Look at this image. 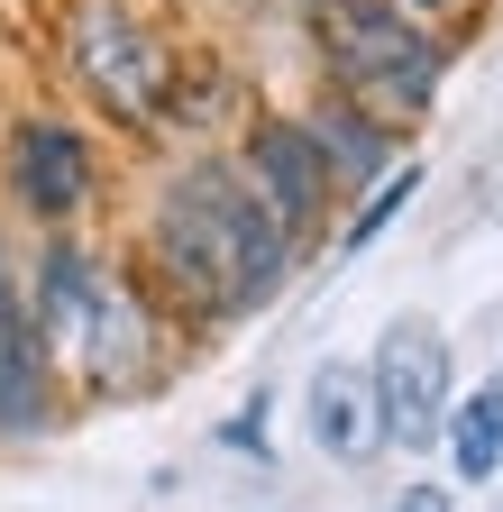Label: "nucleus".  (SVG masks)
<instances>
[{"label":"nucleus","instance_id":"1","mask_svg":"<svg viewBox=\"0 0 503 512\" xmlns=\"http://www.w3.org/2000/svg\"><path fill=\"white\" fill-rule=\"evenodd\" d=\"M156 266L193 311H257L293 266V238L238 165H193L156 202Z\"/></svg>","mask_w":503,"mask_h":512},{"label":"nucleus","instance_id":"2","mask_svg":"<svg viewBox=\"0 0 503 512\" xmlns=\"http://www.w3.org/2000/svg\"><path fill=\"white\" fill-rule=\"evenodd\" d=\"M37 339L65 357L92 394H129L156 366V320L92 247H46L37 266Z\"/></svg>","mask_w":503,"mask_h":512},{"label":"nucleus","instance_id":"3","mask_svg":"<svg viewBox=\"0 0 503 512\" xmlns=\"http://www.w3.org/2000/svg\"><path fill=\"white\" fill-rule=\"evenodd\" d=\"M321 55L366 119H412L439 92V37H421L394 0H321Z\"/></svg>","mask_w":503,"mask_h":512},{"label":"nucleus","instance_id":"4","mask_svg":"<svg viewBox=\"0 0 503 512\" xmlns=\"http://www.w3.org/2000/svg\"><path fill=\"white\" fill-rule=\"evenodd\" d=\"M74 74L119 119H165V46L119 0H83L74 10Z\"/></svg>","mask_w":503,"mask_h":512},{"label":"nucleus","instance_id":"5","mask_svg":"<svg viewBox=\"0 0 503 512\" xmlns=\"http://www.w3.org/2000/svg\"><path fill=\"white\" fill-rule=\"evenodd\" d=\"M375 412H385V439L394 448H430L449 430V339L430 330V320H394L385 339H375Z\"/></svg>","mask_w":503,"mask_h":512},{"label":"nucleus","instance_id":"6","mask_svg":"<svg viewBox=\"0 0 503 512\" xmlns=\"http://www.w3.org/2000/svg\"><path fill=\"white\" fill-rule=\"evenodd\" d=\"M247 183H257V202L275 211V229L293 238V229H311L330 211V156H321V138H311L302 119H257V138H247V165H238Z\"/></svg>","mask_w":503,"mask_h":512},{"label":"nucleus","instance_id":"7","mask_svg":"<svg viewBox=\"0 0 503 512\" xmlns=\"http://www.w3.org/2000/svg\"><path fill=\"white\" fill-rule=\"evenodd\" d=\"M302 421H311V439H321L339 467H366L375 448H385V412H375V384H366V366H348V357L311 366V384H302Z\"/></svg>","mask_w":503,"mask_h":512},{"label":"nucleus","instance_id":"8","mask_svg":"<svg viewBox=\"0 0 503 512\" xmlns=\"http://www.w3.org/2000/svg\"><path fill=\"white\" fill-rule=\"evenodd\" d=\"M10 183H19V202L37 220H65V211H83V192H92V147L74 138L65 119H28L10 138Z\"/></svg>","mask_w":503,"mask_h":512},{"label":"nucleus","instance_id":"9","mask_svg":"<svg viewBox=\"0 0 503 512\" xmlns=\"http://www.w3.org/2000/svg\"><path fill=\"white\" fill-rule=\"evenodd\" d=\"M449 458L458 476H503V375H485L467 403H449Z\"/></svg>","mask_w":503,"mask_h":512},{"label":"nucleus","instance_id":"10","mask_svg":"<svg viewBox=\"0 0 503 512\" xmlns=\"http://www.w3.org/2000/svg\"><path fill=\"white\" fill-rule=\"evenodd\" d=\"M37 421H46V375L0 366V430H37Z\"/></svg>","mask_w":503,"mask_h":512},{"label":"nucleus","instance_id":"11","mask_svg":"<svg viewBox=\"0 0 503 512\" xmlns=\"http://www.w3.org/2000/svg\"><path fill=\"white\" fill-rule=\"evenodd\" d=\"M412 183H421V174H412V165H403V174H385V192H375V202H366V211H357V220H348V247H366V238H375V229H385V220H394V211H403V202H412Z\"/></svg>","mask_w":503,"mask_h":512},{"label":"nucleus","instance_id":"12","mask_svg":"<svg viewBox=\"0 0 503 512\" xmlns=\"http://www.w3.org/2000/svg\"><path fill=\"white\" fill-rule=\"evenodd\" d=\"M403 512H449V485H412V494H403Z\"/></svg>","mask_w":503,"mask_h":512}]
</instances>
